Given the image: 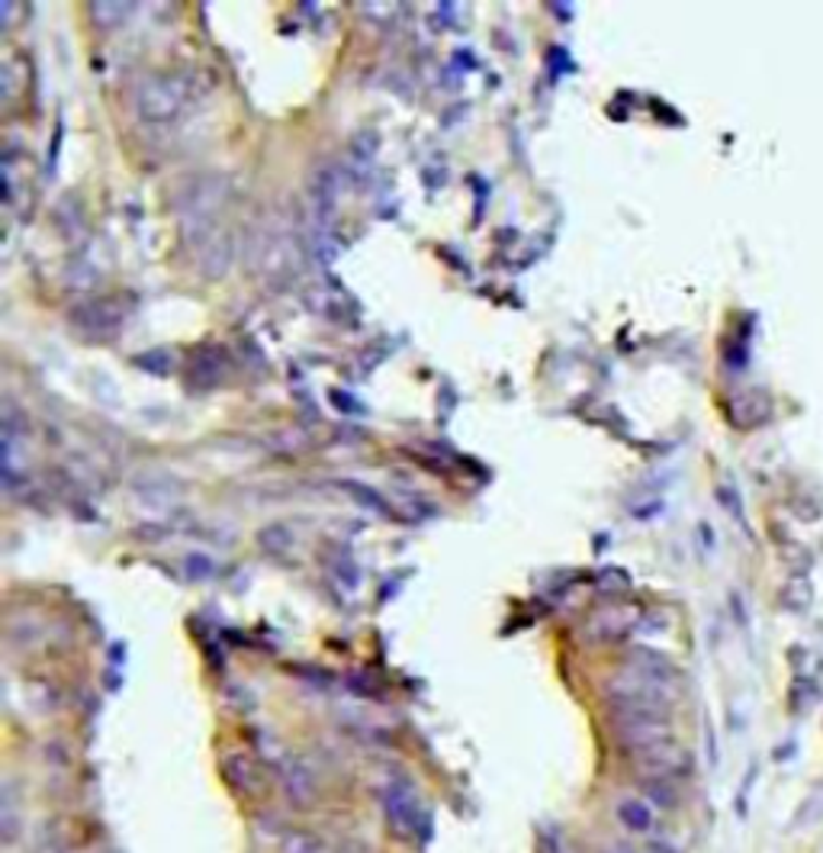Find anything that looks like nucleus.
Instances as JSON below:
<instances>
[{"label":"nucleus","mask_w":823,"mask_h":853,"mask_svg":"<svg viewBox=\"0 0 823 853\" xmlns=\"http://www.w3.org/2000/svg\"><path fill=\"white\" fill-rule=\"evenodd\" d=\"M187 100V81L181 74H158V77H148L142 87H138V113L148 120V123H164L171 117H177V110L184 107Z\"/></svg>","instance_id":"obj_1"},{"label":"nucleus","mask_w":823,"mask_h":853,"mask_svg":"<svg viewBox=\"0 0 823 853\" xmlns=\"http://www.w3.org/2000/svg\"><path fill=\"white\" fill-rule=\"evenodd\" d=\"M380 805H383V815L393 828V834L412 841L421 828H425V815L418 808V799L412 795V789L406 782H390L383 792H380Z\"/></svg>","instance_id":"obj_2"},{"label":"nucleus","mask_w":823,"mask_h":853,"mask_svg":"<svg viewBox=\"0 0 823 853\" xmlns=\"http://www.w3.org/2000/svg\"><path fill=\"white\" fill-rule=\"evenodd\" d=\"M36 853H90V834L81 821H56L36 841Z\"/></svg>","instance_id":"obj_3"},{"label":"nucleus","mask_w":823,"mask_h":853,"mask_svg":"<svg viewBox=\"0 0 823 853\" xmlns=\"http://www.w3.org/2000/svg\"><path fill=\"white\" fill-rule=\"evenodd\" d=\"M225 780H229V785H232L235 792H242V795H248V799H261V795L268 792L265 770H261L251 757H245V754H229V757H225Z\"/></svg>","instance_id":"obj_4"},{"label":"nucleus","mask_w":823,"mask_h":853,"mask_svg":"<svg viewBox=\"0 0 823 853\" xmlns=\"http://www.w3.org/2000/svg\"><path fill=\"white\" fill-rule=\"evenodd\" d=\"M772 419V400L762 390H744L730 400V423L737 428L765 426Z\"/></svg>","instance_id":"obj_5"},{"label":"nucleus","mask_w":823,"mask_h":853,"mask_svg":"<svg viewBox=\"0 0 823 853\" xmlns=\"http://www.w3.org/2000/svg\"><path fill=\"white\" fill-rule=\"evenodd\" d=\"M617 821L630 831V834H650L656 828V808L643 799V795H624L615 805Z\"/></svg>","instance_id":"obj_6"},{"label":"nucleus","mask_w":823,"mask_h":853,"mask_svg":"<svg viewBox=\"0 0 823 853\" xmlns=\"http://www.w3.org/2000/svg\"><path fill=\"white\" fill-rule=\"evenodd\" d=\"M277 853H342L332 841L306 828H286L277 838Z\"/></svg>","instance_id":"obj_7"},{"label":"nucleus","mask_w":823,"mask_h":853,"mask_svg":"<svg viewBox=\"0 0 823 853\" xmlns=\"http://www.w3.org/2000/svg\"><path fill=\"white\" fill-rule=\"evenodd\" d=\"M74 322L84 332H107L120 326V309L113 303H87L74 313Z\"/></svg>","instance_id":"obj_8"},{"label":"nucleus","mask_w":823,"mask_h":853,"mask_svg":"<svg viewBox=\"0 0 823 853\" xmlns=\"http://www.w3.org/2000/svg\"><path fill=\"white\" fill-rule=\"evenodd\" d=\"M814 602V583L808 576H791L785 586H782V606L795 616L808 612Z\"/></svg>","instance_id":"obj_9"},{"label":"nucleus","mask_w":823,"mask_h":853,"mask_svg":"<svg viewBox=\"0 0 823 853\" xmlns=\"http://www.w3.org/2000/svg\"><path fill=\"white\" fill-rule=\"evenodd\" d=\"M785 561L795 568V576H804V570L814 568V555L804 545H788V558Z\"/></svg>","instance_id":"obj_10"},{"label":"nucleus","mask_w":823,"mask_h":853,"mask_svg":"<svg viewBox=\"0 0 823 853\" xmlns=\"http://www.w3.org/2000/svg\"><path fill=\"white\" fill-rule=\"evenodd\" d=\"M344 487H347V490H351V497L357 499V502H360V499H364V502H367V505H373V509H377V512H383V499L377 497V493H373V490H367V487H360V490H357V487H351V484H344Z\"/></svg>","instance_id":"obj_11"},{"label":"nucleus","mask_w":823,"mask_h":853,"mask_svg":"<svg viewBox=\"0 0 823 853\" xmlns=\"http://www.w3.org/2000/svg\"><path fill=\"white\" fill-rule=\"evenodd\" d=\"M643 853H679L673 844H666V841H650L647 848H643Z\"/></svg>","instance_id":"obj_12"}]
</instances>
